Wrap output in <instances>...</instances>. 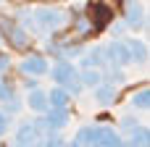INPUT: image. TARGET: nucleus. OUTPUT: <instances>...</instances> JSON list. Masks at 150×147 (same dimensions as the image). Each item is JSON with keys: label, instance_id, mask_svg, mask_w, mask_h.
Returning a JSON list of instances; mask_svg holds the SVG:
<instances>
[{"label": "nucleus", "instance_id": "5701e85b", "mask_svg": "<svg viewBox=\"0 0 150 147\" xmlns=\"http://www.w3.org/2000/svg\"><path fill=\"white\" fill-rule=\"evenodd\" d=\"M5 132H8V116L0 110V134H5Z\"/></svg>", "mask_w": 150, "mask_h": 147}, {"label": "nucleus", "instance_id": "4be33fe9", "mask_svg": "<svg viewBox=\"0 0 150 147\" xmlns=\"http://www.w3.org/2000/svg\"><path fill=\"white\" fill-rule=\"evenodd\" d=\"M108 79H113V82H119V84H124V82H127L124 71H116V68H111V71H108Z\"/></svg>", "mask_w": 150, "mask_h": 147}, {"label": "nucleus", "instance_id": "2eb2a0df", "mask_svg": "<svg viewBox=\"0 0 150 147\" xmlns=\"http://www.w3.org/2000/svg\"><path fill=\"white\" fill-rule=\"evenodd\" d=\"M79 82H82V87H100L103 84V74L98 68H84L79 74Z\"/></svg>", "mask_w": 150, "mask_h": 147}, {"label": "nucleus", "instance_id": "f03ea898", "mask_svg": "<svg viewBox=\"0 0 150 147\" xmlns=\"http://www.w3.org/2000/svg\"><path fill=\"white\" fill-rule=\"evenodd\" d=\"M103 53H105V63H108V66L124 68V66L132 63L129 50H127V42H121V39H116V42H111L108 47H103Z\"/></svg>", "mask_w": 150, "mask_h": 147}, {"label": "nucleus", "instance_id": "20e7f679", "mask_svg": "<svg viewBox=\"0 0 150 147\" xmlns=\"http://www.w3.org/2000/svg\"><path fill=\"white\" fill-rule=\"evenodd\" d=\"M103 132H105V126H82V129L76 132L74 142H76L79 147H98Z\"/></svg>", "mask_w": 150, "mask_h": 147}, {"label": "nucleus", "instance_id": "7ed1b4c3", "mask_svg": "<svg viewBox=\"0 0 150 147\" xmlns=\"http://www.w3.org/2000/svg\"><path fill=\"white\" fill-rule=\"evenodd\" d=\"M40 139H42V134H40V129H37L32 121L21 124V126L16 129V134H13V145L16 147H34Z\"/></svg>", "mask_w": 150, "mask_h": 147}, {"label": "nucleus", "instance_id": "dca6fc26", "mask_svg": "<svg viewBox=\"0 0 150 147\" xmlns=\"http://www.w3.org/2000/svg\"><path fill=\"white\" fill-rule=\"evenodd\" d=\"M132 105H134V110H150V89H140V92H134L132 95Z\"/></svg>", "mask_w": 150, "mask_h": 147}, {"label": "nucleus", "instance_id": "412c9836", "mask_svg": "<svg viewBox=\"0 0 150 147\" xmlns=\"http://www.w3.org/2000/svg\"><path fill=\"white\" fill-rule=\"evenodd\" d=\"M13 97V87H8L3 79H0V100H11Z\"/></svg>", "mask_w": 150, "mask_h": 147}, {"label": "nucleus", "instance_id": "6e6552de", "mask_svg": "<svg viewBox=\"0 0 150 147\" xmlns=\"http://www.w3.org/2000/svg\"><path fill=\"white\" fill-rule=\"evenodd\" d=\"M145 11H142V5L137 3V0H132L129 5H127V24H129V29H145Z\"/></svg>", "mask_w": 150, "mask_h": 147}, {"label": "nucleus", "instance_id": "9d476101", "mask_svg": "<svg viewBox=\"0 0 150 147\" xmlns=\"http://www.w3.org/2000/svg\"><path fill=\"white\" fill-rule=\"evenodd\" d=\"M69 92L63 89V87H53L50 92H47V105H50V110H66L69 108Z\"/></svg>", "mask_w": 150, "mask_h": 147}, {"label": "nucleus", "instance_id": "4468645a", "mask_svg": "<svg viewBox=\"0 0 150 147\" xmlns=\"http://www.w3.org/2000/svg\"><path fill=\"white\" fill-rule=\"evenodd\" d=\"M95 100H98L100 105H111V103L116 100V87H113V84H100V87H95Z\"/></svg>", "mask_w": 150, "mask_h": 147}, {"label": "nucleus", "instance_id": "f257e3e1", "mask_svg": "<svg viewBox=\"0 0 150 147\" xmlns=\"http://www.w3.org/2000/svg\"><path fill=\"white\" fill-rule=\"evenodd\" d=\"M21 16H26V21L32 24H37L40 29H61L63 24H66V11H61V8H37V11H29V13H21ZM26 24V26H29Z\"/></svg>", "mask_w": 150, "mask_h": 147}, {"label": "nucleus", "instance_id": "ddd939ff", "mask_svg": "<svg viewBox=\"0 0 150 147\" xmlns=\"http://www.w3.org/2000/svg\"><path fill=\"white\" fill-rule=\"evenodd\" d=\"M79 66H84V68H95V66H108L105 63V53H103V47H92L84 58H82V63Z\"/></svg>", "mask_w": 150, "mask_h": 147}, {"label": "nucleus", "instance_id": "423d86ee", "mask_svg": "<svg viewBox=\"0 0 150 147\" xmlns=\"http://www.w3.org/2000/svg\"><path fill=\"white\" fill-rule=\"evenodd\" d=\"M79 74H76V68H74V63H69V60H61V63H55L53 66V71H50V79L58 84V87H66L71 79H76Z\"/></svg>", "mask_w": 150, "mask_h": 147}, {"label": "nucleus", "instance_id": "b1692460", "mask_svg": "<svg viewBox=\"0 0 150 147\" xmlns=\"http://www.w3.org/2000/svg\"><path fill=\"white\" fill-rule=\"evenodd\" d=\"M5 68H8V58H5V55H0V71H5Z\"/></svg>", "mask_w": 150, "mask_h": 147}, {"label": "nucleus", "instance_id": "f8f14e48", "mask_svg": "<svg viewBox=\"0 0 150 147\" xmlns=\"http://www.w3.org/2000/svg\"><path fill=\"white\" fill-rule=\"evenodd\" d=\"M121 147H150L148 126H134V129H132V139H129V142H124Z\"/></svg>", "mask_w": 150, "mask_h": 147}, {"label": "nucleus", "instance_id": "0eeeda50", "mask_svg": "<svg viewBox=\"0 0 150 147\" xmlns=\"http://www.w3.org/2000/svg\"><path fill=\"white\" fill-rule=\"evenodd\" d=\"M45 126H47V134H58L61 129L69 126V110H47L42 116Z\"/></svg>", "mask_w": 150, "mask_h": 147}, {"label": "nucleus", "instance_id": "a211bd4d", "mask_svg": "<svg viewBox=\"0 0 150 147\" xmlns=\"http://www.w3.org/2000/svg\"><path fill=\"white\" fill-rule=\"evenodd\" d=\"M8 37H11V42H13V47H26L29 45V34L21 29V26H11V32H8Z\"/></svg>", "mask_w": 150, "mask_h": 147}, {"label": "nucleus", "instance_id": "f3484780", "mask_svg": "<svg viewBox=\"0 0 150 147\" xmlns=\"http://www.w3.org/2000/svg\"><path fill=\"white\" fill-rule=\"evenodd\" d=\"M121 145H124V139H121L111 126H105V132H103V137H100L98 147H121Z\"/></svg>", "mask_w": 150, "mask_h": 147}, {"label": "nucleus", "instance_id": "39448f33", "mask_svg": "<svg viewBox=\"0 0 150 147\" xmlns=\"http://www.w3.org/2000/svg\"><path fill=\"white\" fill-rule=\"evenodd\" d=\"M18 71H21L24 76H42V74H47V60H45L42 55H26V58L21 60Z\"/></svg>", "mask_w": 150, "mask_h": 147}, {"label": "nucleus", "instance_id": "6ab92c4d", "mask_svg": "<svg viewBox=\"0 0 150 147\" xmlns=\"http://www.w3.org/2000/svg\"><path fill=\"white\" fill-rule=\"evenodd\" d=\"M34 147H63V142H61L58 134H47V137H42Z\"/></svg>", "mask_w": 150, "mask_h": 147}, {"label": "nucleus", "instance_id": "9b49d317", "mask_svg": "<svg viewBox=\"0 0 150 147\" xmlns=\"http://www.w3.org/2000/svg\"><path fill=\"white\" fill-rule=\"evenodd\" d=\"M127 50H129L132 63H145V60H148V45H145L142 39H129V42H127Z\"/></svg>", "mask_w": 150, "mask_h": 147}, {"label": "nucleus", "instance_id": "bb28decb", "mask_svg": "<svg viewBox=\"0 0 150 147\" xmlns=\"http://www.w3.org/2000/svg\"><path fill=\"white\" fill-rule=\"evenodd\" d=\"M0 3H3V0H0Z\"/></svg>", "mask_w": 150, "mask_h": 147}, {"label": "nucleus", "instance_id": "1a4fd4ad", "mask_svg": "<svg viewBox=\"0 0 150 147\" xmlns=\"http://www.w3.org/2000/svg\"><path fill=\"white\" fill-rule=\"evenodd\" d=\"M26 105L34 110V113H47L50 110V105H47V92H42L40 87L37 89H29V95H26Z\"/></svg>", "mask_w": 150, "mask_h": 147}, {"label": "nucleus", "instance_id": "393cba45", "mask_svg": "<svg viewBox=\"0 0 150 147\" xmlns=\"http://www.w3.org/2000/svg\"><path fill=\"white\" fill-rule=\"evenodd\" d=\"M63 147H79V145H76V142H69V145H63Z\"/></svg>", "mask_w": 150, "mask_h": 147}, {"label": "nucleus", "instance_id": "aec40b11", "mask_svg": "<svg viewBox=\"0 0 150 147\" xmlns=\"http://www.w3.org/2000/svg\"><path fill=\"white\" fill-rule=\"evenodd\" d=\"M18 105H21V103H18V97H16V95H13L11 100H5V116H8V113H16V110H21Z\"/></svg>", "mask_w": 150, "mask_h": 147}, {"label": "nucleus", "instance_id": "a878e982", "mask_svg": "<svg viewBox=\"0 0 150 147\" xmlns=\"http://www.w3.org/2000/svg\"><path fill=\"white\" fill-rule=\"evenodd\" d=\"M0 45H3V37H0Z\"/></svg>", "mask_w": 150, "mask_h": 147}]
</instances>
